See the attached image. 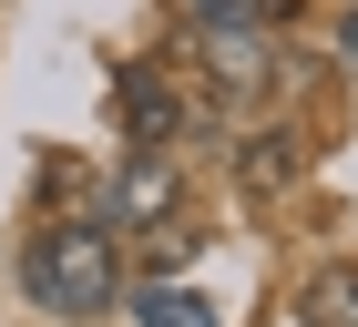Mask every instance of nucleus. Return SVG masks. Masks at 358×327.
Listing matches in <instances>:
<instances>
[{
	"mask_svg": "<svg viewBox=\"0 0 358 327\" xmlns=\"http://www.w3.org/2000/svg\"><path fill=\"white\" fill-rule=\"evenodd\" d=\"M236 164H246V184H276V174H287V143H276V133H256Z\"/></svg>",
	"mask_w": 358,
	"mask_h": 327,
	"instance_id": "6e6552de",
	"label": "nucleus"
},
{
	"mask_svg": "<svg viewBox=\"0 0 358 327\" xmlns=\"http://www.w3.org/2000/svg\"><path fill=\"white\" fill-rule=\"evenodd\" d=\"M338 61H348V82H358V0H348V31H338Z\"/></svg>",
	"mask_w": 358,
	"mask_h": 327,
	"instance_id": "1a4fd4ad",
	"label": "nucleus"
},
{
	"mask_svg": "<svg viewBox=\"0 0 358 327\" xmlns=\"http://www.w3.org/2000/svg\"><path fill=\"white\" fill-rule=\"evenodd\" d=\"M174 194H185V164L134 154L123 174H113V194H103V225H164V215H174Z\"/></svg>",
	"mask_w": 358,
	"mask_h": 327,
	"instance_id": "7ed1b4c3",
	"label": "nucleus"
},
{
	"mask_svg": "<svg viewBox=\"0 0 358 327\" xmlns=\"http://www.w3.org/2000/svg\"><path fill=\"white\" fill-rule=\"evenodd\" d=\"M185 10H194V31H205V21H276L287 0H185Z\"/></svg>",
	"mask_w": 358,
	"mask_h": 327,
	"instance_id": "0eeeda50",
	"label": "nucleus"
},
{
	"mask_svg": "<svg viewBox=\"0 0 358 327\" xmlns=\"http://www.w3.org/2000/svg\"><path fill=\"white\" fill-rule=\"evenodd\" d=\"M307 327H358V276L328 266L317 286H307Z\"/></svg>",
	"mask_w": 358,
	"mask_h": 327,
	"instance_id": "423d86ee",
	"label": "nucleus"
},
{
	"mask_svg": "<svg viewBox=\"0 0 358 327\" xmlns=\"http://www.w3.org/2000/svg\"><path fill=\"white\" fill-rule=\"evenodd\" d=\"M134 317H143V327H215V307L194 297V286H143Z\"/></svg>",
	"mask_w": 358,
	"mask_h": 327,
	"instance_id": "39448f33",
	"label": "nucleus"
},
{
	"mask_svg": "<svg viewBox=\"0 0 358 327\" xmlns=\"http://www.w3.org/2000/svg\"><path fill=\"white\" fill-rule=\"evenodd\" d=\"M21 286L52 317H103V297H113V225H41L21 245Z\"/></svg>",
	"mask_w": 358,
	"mask_h": 327,
	"instance_id": "f257e3e1",
	"label": "nucleus"
},
{
	"mask_svg": "<svg viewBox=\"0 0 358 327\" xmlns=\"http://www.w3.org/2000/svg\"><path fill=\"white\" fill-rule=\"evenodd\" d=\"M123 133H134V154H164L174 133H185V82H164V72H123Z\"/></svg>",
	"mask_w": 358,
	"mask_h": 327,
	"instance_id": "20e7f679",
	"label": "nucleus"
},
{
	"mask_svg": "<svg viewBox=\"0 0 358 327\" xmlns=\"http://www.w3.org/2000/svg\"><path fill=\"white\" fill-rule=\"evenodd\" d=\"M194 61H205V82H215V92H256V82H276L266 21H205V31H194Z\"/></svg>",
	"mask_w": 358,
	"mask_h": 327,
	"instance_id": "f03ea898",
	"label": "nucleus"
}]
</instances>
